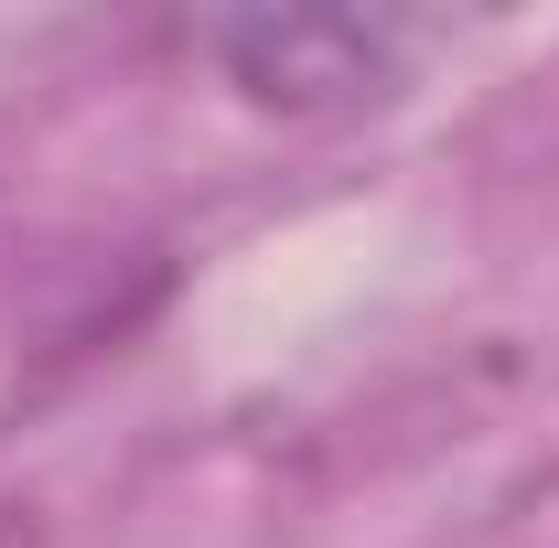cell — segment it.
Masks as SVG:
<instances>
[{
	"label": "cell",
	"instance_id": "cell-1",
	"mask_svg": "<svg viewBox=\"0 0 559 548\" xmlns=\"http://www.w3.org/2000/svg\"><path fill=\"white\" fill-rule=\"evenodd\" d=\"M215 55L248 97L312 108V97H355L377 75V33L334 22V11H280V22H215Z\"/></svg>",
	"mask_w": 559,
	"mask_h": 548
}]
</instances>
